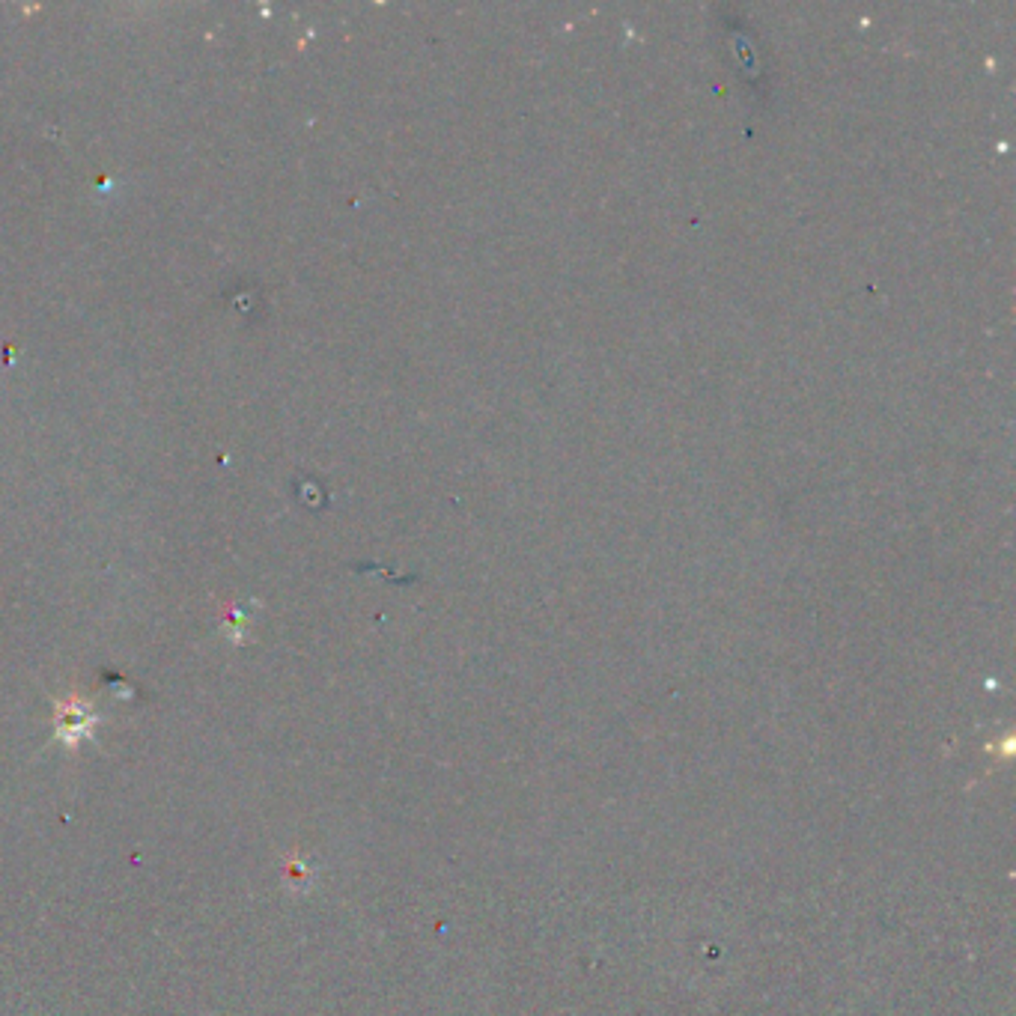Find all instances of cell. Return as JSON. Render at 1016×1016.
Wrapping results in <instances>:
<instances>
[{
	"label": "cell",
	"instance_id": "1",
	"mask_svg": "<svg viewBox=\"0 0 1016 1016\" xmlns=\"http://www.w3.org/2000/svg\"><path fill=\"white\" fill-rule=\"evenodd\" d=\"M60 739L69 745V748H78V743L84 736L92 733V718L84 715L78 710V706H69V710H60V727H57Z\"/></svg>",
	"mask_w": 1016,
	"mask_h": 1016
}]
</instances>
